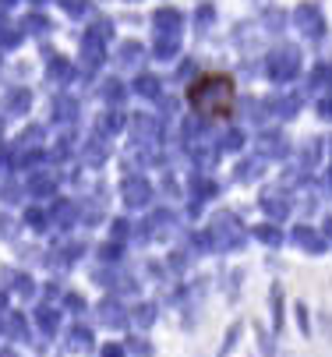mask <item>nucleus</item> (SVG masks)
Instances as JSON below:
<instances>
[{"label": "nucleus", "mask_w": 332, "mask_h": 357, "mask_svg": "<svg viewBox=\"0 0 332 357\" xmlns=\"http://www.w3.org/2000/svg\"><path fill=\"white\" fill-rule=\"evenodd\" d=\"M230 99H233V82L226 75H212V78H205L191 89L195 110H202L209 117H230V107H233Z\"/></svg>", "instance_id": "obj_1"}]
</instances>
